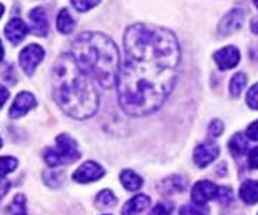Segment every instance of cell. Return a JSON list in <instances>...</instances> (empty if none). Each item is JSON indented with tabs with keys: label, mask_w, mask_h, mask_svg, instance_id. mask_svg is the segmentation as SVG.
<instances>
[{
	"label": "cell",
	"mask_w": 258,
	"mask_h": 215,
	"mask_svg": "<svg viewBox=\"0 0 258 215\" xmlns=\"http://www.w3.org/2000/svg\"><path fill=\"white\" fill-rule=\"evenodd\" d=\"M247 103L251 109H255V111L258 109V82L249 88L248 94H247Z\"/></svg>",
	"instance_id": "obj_29"
},
{
	"label": "cell",
	"mask_w": 258,
	"mask_h": 215,
	"mask_svg": "<svg viewBox=\"0 0 258 215\" xmlns=\"http://www.w3.org/2000/svg\"><path fill=\"white\" fill-rule=\"evenodd\" d=\"M5 56V50H3V46H2V42H0V60Z\"/></svg>",
	"instance_id": "obj_37"
},
{
	"label": "cell",
	"mask_w": 258,
	"mask_h": 215,
	"mask_svg": "<svg viewBox=\"0 0 258 215\" xmlns=\"http://www.w3.org/2000/svg\"><path fill=\"white\" fill-rule=\"evenodd\" d=\"M185 188H186V184H185V179L179 175H172V177L166 178L161 182L159 185V191L162 194H178V192H182Z\"/></svg>",
	"instance_id": "obj_15"
},
{
	"label": "cell",
	"mask_w": 258,
	"mask_h": 215,
	"mask_svg": "<svg viewBox=\"0 0 258 215\" xmlns=\"http://www.w3.org/2000/svg\"><path fill=\"white\" fill-rule=\"evenodd\" d=\"M79 157L81 152L78 150V142L66 133H62L56 138L55 148H49L45 152V161L49 167L72 164L79 159Z\"/></svg>",
	"instance_id": "obj_4"
},
{
	"label": "cell",
	"mask_w": 258,
	"mask_h": 215,
	"mask_svg": "<svg viewBox=\"0 0 258 215\" xmlns=\"http://www.w3.org/2000/svg\"><path fill=\"white\" fill-rule=\"evenodd\" d=\"M9 215H28L26 212V198L23 194H18L13 198V201L10 202L8 208Z\"/></svg>",
	"instance_id": "obj_22"
},
{
	"label": "cell",
	"mask_w": 258,
	"mask_h": 215,
	"mask_svg": "<svg viewBox=\"0 0 258 215\" xmlns=\"http://www.w3.org/2000/svg\"><path fill=\"white\" fill-rule=\"evenodd\" d=\"M71 55L85 74L103 88L116 85L119 72V52L106 35L99 32H83L72 43Z\"/></svg>",
	"instance_id": "obj_3"
},
{
	"label": "cell",
	"mask_w": 258,
	"mask_h": 215,
	"mask_svg": "<svg viewBox=\"0 0 258 215\" xmlns=\"http://www.w3.org/2000/svg\"><path fill=\"white\" fill-rule=\"evenodd\" d=\"M249 55H251V59H252L255 63H258V45L251 47V50H249Z\"/></svg>",
	"instance_id": "obj_35"
},
{
	"label": "cell",
	"mask_w": 258,
	"mask_h": 215,
	"mask_svg": "<svg viewBox=\"0 0 258 215\" xmlns=\"http://www.w3.org/2000/svg\"><path fill=\"white\" fill-rule=\"evenodd\" d=\"M249 147V139L245 138L242 133H235L230 140H228V148L234 157H242L247 154Z\"/></svg>",
	"instance_id": "obj_17"
},
{
	"label": "cell",
	"mask_w": 258,
	"mask_h": 215,
	"mask_svg": "<svg viewBox=\"0 0 258 215\" xmlns=\"http://www.w3.org/2000/svg\"><path fill=\"white\" fill-rule=\"evenodd\" d=\"M245 19V12L242 9H232L230 10L220 22L218 25V35L221 36H230L240 30L242 23Z\"/></svg>",
	"instance_id": "obj_6"
},
{
	"label": "cell",
	"mask_w": 258,
	"mask_h": 215,
	"mask_svg": "<svg viewBox=\"0 0 258 215\" xmlns=\"http://www.w3.org/2000/svg\"><path fill=\"white\" fill-rule=\"evenodd\" d=\"M3 12H5V8H3V5L0 3V18L3 16Z\"/></svg>",
	"instance_id": "obj_38"
},
{
	"label": "cell",
	"mask_w": 258,
	"mask_h": 215,
	"mask_svg": "<svg viewBox=\"0 0 258 215\" xmlns=\"http://www.w3.org/2000/svg\"><path fill=\"white\" fill-rule=\"evenodd\" d=\"M240 198L247 205L258 202V181H245L240 188Z\"/></svg>",
	"instance_id": "obj_16"
},
{
	"label": "cell",
	"mask_w": 258,
	"mask_h": 215,
	"mask_svg": "<svg viewBox=\"0 0 258 215\" xmlns=\"http://www.w3.org/2000/svg\"><path fill=\"white\" fill-rule=\"evenodd\" d=\"M43 179H45L47 187L59 188L64 181L63 171H47L43 174Z\"/></svg>",
	"instance_id": "obj_23"
},
{
	"label": "cell",
	"mask_w": 258,
	"mask_h": 215,
	"mask_svg": "<svg viewBox=\"0 0 258 215\" xmlns=\"http://www.w3.org/2000/svg\"><path fill=\"white\" fill-rule=\"evenodd\" d=\"M252 2H254V5H255V8H257V9H258V0H252Z\"/></svg>",
	"instance_id": "obj_39"
},
{
	"label": "cell",
	"mask_w": 258,
	"mask_h": 215,
	"mask_svg": "<svg viewBox=\"0 0 258 215\" xmlns=\"http://www.w3.org/2000/svg\"><path fill=\"white\" fill-rule=\"evenodd\" d=\"M214 59L217 62L218 67L221 70H228L238 65L240 62V50L235 46H227L220 49L215 55Z\"/></svg>",
	"instance_id": "obj_10"
},
{
	"label": "cell",
	"mask_w": 258,
	"mask_h": 215,
	"mask_svg": "<svg viewBox=\"0 0 258 215\" xmlns=\"http://www.w3.org/2000/svg\"><path fill=\"white\" fill-rule=\"evenodd\" d=\"M217 199H218V202H220L221 205L228 206L231 202H232V199H234V192H232V189L227 187L218 188Z\"/></svg>",
	"instance_id": "obj_26"
},
{
	"label": "cell",
	"mask_w": 258,
	"mask_h": 215,
	"mask_svg": "<svg viewBox=\"0 0 258 215\" xmlns=\"http://www.w3.org/2000/svg\"><path fill=\"white\" fill-rule=\"evenodd\" d=\"M174 211V204L169 201H162L151 211V215H171Z\"/></svg>",
	"instance_id": "obj_28"
},
{
	"label": "cell",
	"mask_w": 258,
	"mask_h": 215,
	"mask_svg": "<svg viewBox=\"0 0 258 215\" xmlns=\"http://www.w3.org/2000/svg\"><path fill=\"white\" fill-rule=\"evenodd\" d=\"M179 215H210V208L207 205H184Z\"/></svg>",
	"instance_id": "obj_25"
},
{
	"label": "cell",
	"mask_w": 258,
	"mask_h": 215,
	"mask_svg": "<svg viewBox=\"0 0 258 215\" xmlns=\"http://www.w3.org/2000/svg\"><path fill=\"white\" fill-rule=\"evenodd\" d=\"M28 25H26L22 19H19V18H15V19L10 20L9 23L6 25V28H5L6 38L9 39L13 45L20 43V42L25 39V36L28 35Z\"/></svg>",
	"instance_id": "obj_12"
},
{
	"label": "cell",
	"mask_w": 258,
	"mask_h": 215,
	"mask_svg": "<svg viewBox=\"0 0 258 215\" xmlns=\"http://www.w3.org/2000/svg\"><path fill=\"white\" fill-rule=\"evenodd\" d=\"M103 174L105 171L99 164H96L95 161H88L75 171L74 179L79 184H88V182H95L101 179Z\"/></svg>",
	"instance_id": "obj_8"
},
{
	"label": "cell",
	"mask_w": 258,
	"mask_h": 215,
	"mask_svg": "<svg viewBox=\"0 0 258 215\" xmlns=\"http://www.w3.org/2000/svg\"><path fill=\"white\" fill-rule=\"evenodd\" d=\"M56 26L57 30L63 35H69L72 33V30L75 29V20L72 19L71 13L68 9H62L57 15V19H56Z\"/></svg>",
	"instance_id": "obj_19"
},
{
	"label": "cell",
	"mask_w": 258,
	"mask_h": 215,
	"mask_svg": "<svg viewBox=\"0 0 258 215\" xmlns=\"http://www.w3.org/2000/svg\"><path fill=\"white\" fill-rule=\"evenodd\" d=\"M118 199L116 196L113 195V192L109 191V189H103L101 191L98 195H96V199H95V205L101 209H108V208H112L113 205H116Z\"/></svg>",
	"instance_id": "obj_20"
},
{
	"label": "cell",
	"mask_w": 258,
	"mask_h": 215,
	"mask_svg": "<svg viewBox=\"0 0 258 215\" xmlns=\"http://www.w3.org/2000/svg\"><path fill=\"white\" fill-rule=\"evenodd\" d=\"M222 132H224V123H222L220 119H214V121L210 123V126H208V133H210V136H212V138H218Z\"/></svg>",
	"instance_id": "obj_30"
},
{
	"label": "cell",
	"mask_w": 258,
	"mask_h": 215,
	"mask_svg": "<svg viewBox=\"0 0 258 215\" xmlns=\"http://www.w3.org/2000/svg\"><path fill=\"white\" fill-rule=\"evenodd\" d=\"M119 178L122 185L126 188L128 191H137V189H139V188L142 187V184H144L142 178L139 177L138 174H135L134 171H131V169L122 171Z\"/></svg>",
	"instance_id": "obj_18"
},
{
	"label": "cell",
	"mask_w": 258,
	"mask_h": 215,
	"mask_svg": "<svg viewBox=\"0 0 258 215\" xmlns=\"http://www.w3.org/2000/svg\"><path fill=\"white\" fill-rule=\"evenodd\" d=\"M220 155V147L215 142H204L201 145H198L194 151V162L197 164V167L205 168L208 167L211 162L218 158Z\"/></svg>",
	"instance_id": "obj_7"
},
{
	"label": "cell",
	"mask_w": 258,
	"mask_h": 215,
	"mask_svg": "<svg viewBox=\"0 0 258 215\" xmlns=\"http://www.w3.org/2000/svg\"><path fill=\"white\" fill-rule=\"evenodd\" d=\"M251 32L258 35V19L252 20V23H251Z\"/></svg>",
	"instance_id": "obj_36"
},
{
	"label": "cell",
	"mask_w": 258,
	"mask_h": 215,
	"mask_svg": "<svg viewBox=\"0 0 258 215\" xmlns=\"http://www.w3.org/2000/svg\"><path fill=\"white\" fill-rule=\"evenodd\" d=\"M18 167V159L13 157H0V178L6 177Z\"/></svg>",
	"instance_id": "obj_24"
},
{
	"label": "cell",
	"mask_w": 258,
	"mask_h": 215,
	"mask_svg": "<svg viewBox=\"0 0 258 215\" xmlns=\"http://www.w3.org/2000/svg\"><path fill=\"white\" fill-rule=\"evenodd\" d=\"M217 194H218V188L215 184H212L211 181H200L192 187L191 199L197 205H205L208 201L217 198Z\"/></svg>",
	"instance_id": "obj_9"
},
{
	"label": "cell",
	"mask_w": 258,
	"mask_h": 215,
	"mask_svg": "<svg viewBox=\"0 0 258 215\" xmlns=\"http://www.w3.org/2000/svg\"><path fill=\"white\" fill-rule=\"evenodd\" d=\"M247 136L248 139L258 140V121L252 122L247 129Z\"/></svg>",
	"instance_id": "obj_32"
},
{
	"label": "cell",
	"mask_w": 258,
	"mask_h": 215,
	"mask_svg": "<svg viewBox=\"0 0 258 215\" xmlns=\"http://www.w3.org/2000/svg\"><path fill=\"white\" fill-rule=\"evenodd\" d=\"M35 106H36V99H35L33 95L29 94V92H20L16 96V99H15L13 105H12V108H10V118L18 119L20 116L26 115Z\"/></svg>",
	"instance_id": "obj_11"
},
{
	"label": "cell",
	"mask_w": 258,
	"mask_h": 215,
	"mask_svg": "<svg viewBox=\"0 0 258 215\" xmlns=\"http://www.w3.org/2000/svg\"><path fill=\"white\" fill-rule=\"evenodd\" d=\"M9 91L3 86V85H0V109L3 108V105L6 103V101L9 99Z\"/></svg>",
	"instance_id": "obj_33"
},
{
	"label": "cell",
	"mask_w": 258,
	"mask_h": 215,
	"mask_svg": "<svg viewBox=\"0 0 258 215\" xmlns=\"http://www.w3.org/2000/svg\"><path fill=\"white\" fill-rule=\"evenodd\" d=\"M247 85V75L242 74V72H238L235 75L232 76L230 82V92L232 98H238L242 92V89L245 88Z\"/></svg>",
	"instance_id": "obj_21"
},
{
	"label": "cell",
	"mask_w": 258,
	"mask_h": 215,
	"mask_svg": "<svg viewBox=\"0 0 258 215\" xmlns=\"http://www.w3.org/2000/svg\"><path fill=\"white\" fill-rule=\"evenodd\" d=\"M53 96L66 115L75 119L93 116L99 108V95L71 53L62 55L53 66Z\"/></svg>",
	"instance_id": "obj_2"
},
{
	"label": "cell",
	"mask_w": 258,
	"mask_h": 215,
	"mask_svg": "<svg viewBox=\"0 0 258 215\" xmlns=\"http://www.w3.org/2000/svg\"><path fill=\"white\" fill-rule=\"evenodd\" d=\"M248 165L251 169H258V147L252 148L248 154Z\"/></svg>",
	"instance_id": "obj_31"
},
{
	"label": "cell",
	"mask_w": 258,
	"mask_h": 215,
	"mask_svg": "<svg viewBox=\"0 0 258 215\" xmlns=\"http://www.w3.org/2000/svg\"><path fill=\"white\" fill-rule=\"evenodd\" d=\"M0 148H2V138H0Z\"/></svg>",
	"instance_id": "obj_40"
},
{
	"label": "cell",
	"mask_w": 258,
	"mask_h": 215,
	"mask_svg": "<svg viewBox=\"0 0 258 215\" xmlns=\"http://www.w3.org/2000/svg\"><path fill=\"white\" fill-rule=\"evenodd\" d=\"M10 189V182L9 181H0V198H3V196L8 194V191Z\"/></svg>",
	"instance_id": "obj_34"
},
{
	"label": "cell",
	"mask_w": 258,
	"mask_h": 215,
	"mask_svg": "<svg viewBox=\"0 0 258 215\" xmlns=\"http://www.w3.org/2000/svg\"><path fill=\"white\" fill-rule=\"evenodd\" d=\"M45 57V50L43 47L39 46L36 43L33 45H28L22 52H20V56H19V63L22 66L23 72L26 75H32L36 69V66L43 60Z\"/></svg>",
	"instance_id": "obj_5"
},
{
	"label": "cell",
	"mask_w": 258,
	"mask_h": 215,
	"mask_svg": "<svg viewBox=\"0 0 258 215\" xmlns=\"http://www.w3.org/2000/svg\"><path fill=\"white\" fill-rule=\"evenodd\" d=\"M151 204V198L145 194H139V195L131 198L128 202L123 205L120 214L122 215H138L142 211H145Z\"/></svg>",
	"instance_id": "obj_14"
},
{
	"label": "cell",
	"mask_w": 258,
	"mask_h": 215,
	"mask_svg": "<svg viewBox=\"0 0 258 215\" xmlns=\"http://www.w3.org/2000/svg\"><path fill=\"white\" fill-rule=\"evenodd\" d=\"M29 18L32 20V33L36 36H46L49 32V22H47L46 12L43 8H36L30 12Z\"/></svg>",
	"instance_id": "obj_13"
},
{
	"label": "cell",
	"mask_w": 258,
	"mask_h": 215,
	"mask_svg": "<svg viewBox=\"0 0 258 215\" xmlns=\"http://www.w3.org/2000/svg\"><path fill=\"white\" fill-rule=\"evenodd\" d=\"M72 6L78 12H88V10L93 9L101 0H71Z\"/></svg>",
	"instance_id": "obj_27"
},
{
	"label": "cell",
	"mask_w": 258,
	"mask_h": 215,
	"mask_svg": "<svg viewBox=\"0 0 258 215\" xmlns=\"http://www.w3.org/2000/svg\"><path fill=\"white\" fill-rule=\"evenodd\" d=\"M125 57L116 78L118 99L131 116L151 115L174 89L181 62L175 35L154 25H131L123 35Z\"/></svg>",
	"instance_id": "obj_1"
}]
</instances>
